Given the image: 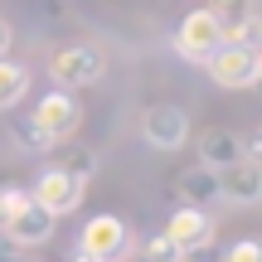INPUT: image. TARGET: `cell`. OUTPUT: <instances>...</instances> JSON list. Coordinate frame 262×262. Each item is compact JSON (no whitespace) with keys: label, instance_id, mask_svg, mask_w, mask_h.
<instances>
[{"label":"cell","instance_id":"cell-1","mask_svg":"<svg viewBox=\"0 0 262 262\" xmlns=\"http://www.w3.org/2000/svg\"><path fill=\"white\" fill-rule=\"evenodd\" d=\"M102 73H107V54L97 44H58L54 54H49V78H54L63 93L97 83Z\"/></svg>","mask_w":262,"mask_h":262},{"label":"cell","instance_id":"cell-2","mask_svg":"<svg viewBox=\"0 0 262 262\" xmlns=\"http://www.w3.org/2000/svg\"><path fill=\"white\" fill-rule=\"evenodd\" d=\"M131 248H136V233H131V224L117 219V214L88 219L83 233H78V253H88L93 262H122Z\"/></svg>","mask_w":262,"mask_h":262},{"label":"cell","instance_id":"cell-3","mask_svg":"<svg viewBox=\"0 0 262 262\" xmlns=\"http://www.w3.org/2000/svg\"><path fill=\"white\" fill-rule=\"evenodd\" d=\"M204 68L224 93H243V88H257V78H262V49L257 44H224Z\"/></svg>","mask_w":262,"mask_h":262},{"label":"cell","instance_id":"cell-4","mask_svg":"<svg viewBox=\"0 0 262 262\" xmlns=\"http://www.w3.org/2000/svg\"><path fill=\"white\" fill-rule=\"evenodd\" d=\"M175 54L185 58V63H209V58L224 49V34H219V25H214V15H209L204 5L199 10H189L185 19H180V29H175Z\"/></svg>","mask_w":262,"mask_h":262},{"label":"cell","instance_id":"cell-5","mask_svg":"<svg viewBox=\"0 0 262 262\" xmlns=\"http://www.w3.org/2000/svg\"><path fill=\"white\" fill-rule=\"evenodd\" d=\"M83 194H88V185H83V180H73L68 170H58V165H44V170H39V180H34V189H29V199H34L44 214H54V219L83 209Z\"/></svg>","mask_w":262,"mask_h":262},{"label":"cell","instance_id":"cell-6","mask_svg":"<svg viewBox=\"0 0 262 262\" xmlns=\"http://www.w3.org/2000/svg\"><path fill=\"white\" fill-rule=\"evenodd\" d=\"M78 122H83V107H78V97L63 93V88H58V93H44L34 102V112H29V126H39L49 141H58V146L73 141Z\"/></svg>","mask_w":262,"mask_h":262},{"label":"cell","instance_id":"cell-7","mask_svg":"<svg viewBox=\"0 0 262 262\" xmlns=\"http://www.w3.org/2000/svg\"><path fill=\"white\" fill-rule=\"evenodd\" d=\"M54 228H58V219L44 214V209L29 199L25 209H15V214L0 224V238H5L10 248H19V253H25V248H44L49 238H54Z\"/></svg>","mask_w":262,"mask_h":262},{"label":"cell","instance_id":"cell-8","mask_svg":"<svg viewBox=\"0 0 262 262\" xmlns=\"http://www.w3.org/2000/svg\"><path fill=\"white\" fill-rule=\"evenodd\" d=\"M214 233H219L214 214H209V209H189V204H180L175 214H170V224H165V238L180 248V257L199 253V248H214Z\"/></svg>","mask_w":262,"mask_h":262},{"label":"cell","instance_id":"cell-9","mask_svg":"<svg viewBox=\"0 0 262 262\" xmlns=\"http://www.w3.org/2000/svg\"><path fill=\"white\" fill-rule=\"evenodd\" d=\"M209 15H214L224 44H257V0H209Z\"/></svg>","mask_w":262,"mask_h":262},{"label":"cell","instance_id":"cell-10","mask_svg":"<svg viewBox=\"0 0 262 262\" xmlns=\"http://www.w3.org/2000/svg\"><path fill=\"white\" fill-rule=\"evenodd\" d=\"M141 136H146V146H156V150H180L185 136H189L185 107H170V102L150 107V112L141 117Z\"/></svg>","mask_w":262,"mask_h":262},{"label":"cell","instance_id":"cell-11","mask_svg":"<svg viewBox=\"0 0 262 262\" xmlns=\"http://www.w3.org/2000/svg\"><path fill=\"white\" fill-rule=\"evenodd\" d=\"M262 199V165L253 160H238L219 175V204H233V209H253Z\"/></svg>","mask_w":262,"mask_h":262},{"label":"cell","instance_id":"cell-12","mask_svg":"<svg viewBox=\"0 0 262 262\" xmlns=\"http://www.w3.org/2000/svg\"><path fill=\"white\" fill-rule=\"evenodd\" d=\"M238 160H243V146H238V136H233V131L209 126L204 136H199V165H204V170L224 175V170H228V165H238Z\"/></svg>","mask_w":262,"mask_h":262},{"label":"cell","instance_id":"cell-13","mask_svg":"<svg viewBox=\"0 0 262 262\" xmlns=\"http://www.w3.org/2000/svg\"><path fill=\"white\" fill-rule=\"evenodd\" d=\"M180 194H185V204L189 209H214L219 204V175L214 170H185V175H180Z\"/></svg>","mask_w":262,"mask_h":262},{"label":"cell","instance_id":"cell-14","mask_svg":"<svg viewBox=\"0 0 262 262\" xmlns=\"http://www.w3.org/2000/svg\"><path fill=\"white\" fill-rule=\"evenodd\" d=\"M29 83H34V68H29V63H19V58H0V112H10V107L29 93Z\"/></svg>","mask_w":262,"mask_h":262},{"label":"cell","instance_id":"cell-15","mask_svg":"<svg viewBox=\"0 0 262 262\" xmlns=\"http://www.w3.org/2000/svg\"><path fill=\"white\" fill-rule=\"evenodd\" d=\"M54 165L68 170L73 180H83V185H88V180L97 175V150H93V146H78V141H68V146H63V160H54Z\"/></svg>","mask_w":262,"mask_h":262},{"label":"cell","instance_id":"cell-16","mask_svg":"<svg viewBox=\"0 0 262 262\" xmlns=\"http://www.w3.org/2000/svg\"><path fill=\"white\" fill-rule=\"evenodd\" d=\"M15 146H19V150H39V156H44V150H54L58 141H49L44 131H39V126H29V122H19V126H15Z\"/></svg>","mask_w":262,"mask_h":262},{"label":"cell","instance_id":"cell-17","mask_svg":"<svg viewBox=\"0 0 262 262\" xmlns=\"http://www.w3.org/2000/svg\"><path fill=\"white\" fill-rule=\"evenodd\" d=\"M224 262H262V243L257 238H238V243L224 253Z\"/></svg>","mask_w":262,"mask_h":262},{"label":"cell","instance_id":"cell-18","mask_svg":"<svg viewBox=\"0 0 262 262\" xmlns=\"http://www.w3.org/2000/svg\"><path fill=\"white\" fill-rule=\"evenodd\" d=\"M146 257H160V262H180V248L170 243L165 233H150V238H146Z\"/></svg>","mask_w":262,"mask_h":262},{"label":"cell","instance_id":"cell-19","mask_svg":"<svg viewBox=\"0 0 262 262\" xmlns=\"http://www.w3.org/2000/svg\"><path fill=\"white\" fill-rule=\"evenodd\" d=\"M29 204V189H19V185H5V189H0V214H15V209H25Z\"/></svg>","mask_w":262,"mask_h":262},{"label":"cell","instance_id":"cell-20","mask_svg":"<svg viewBox=\"0 0 262 262\" xmlns=\"http://www.w3.org/2000/svg\"><path fill=\"white\" fill-rule=\"evenodd\" d=\"M10 44H15V29H10V19H0V58H10Z\"/></svg>","mask_w":262,"mask_h":262},{"label":"cell","instance_id":"cell-21","mask_svg":"<svg viewBox=\"0 0 262 262\" xmlns=\"http://www.w3.org/2000/svg\"><path fill=\"white\" fill-rule=\"evenodd\" d=\"M19 257H25V253H19V248H10L5 238H0V262H19Z\"/></svg>","mask_w":262,"mask_h":262},{"label":"cell","instance_id":"cell-22","mask_svg":"<svg viewBox=\"0 0 262 262\" xmlns=\"http://www.w3.org/2000/svg\"><path fill=\"white\" fill-rule=\"evenodd\" d=\"M136 262H160V257H146V253H141V257H136Z\"/></svg>","mask_w":262,"mask_h":262},{"label":"cell","instance_id":"cell-23","mask_svg":"<svg viewBox=\"0 0 262 262\" xmlns=\"http://www.w3.org/2000/svg\"><path fill=\"white\" fill-rule=\"evenodd\" d=\"M19 262H34V257H19Z\"/></svg>","mask_w":262,"mask_h":262},{"label":"cell","instance_id":"cell-24","mask_svg":"<svg viewBox=\"0 0 262 262\" xmlns=\"http://www.w3.org/2000/svg\"><path fill=\"white\" fill-rule=\"evenodd\" d=\"M0 224H5V214H0Z\"/></svg>","mask_w":262,"mask_h":262},{"label":"cell","instance_id":"cell-25","mask_svg":"<svg viewBox=\"0 0 262 262\" xmlns=\"http://www.w3.org/2000/svg\"><path fill=\"white\" fill-rule=\"evenodd\" d=\"M180 262H185V257H180Z\"/></svg>","mask_w":262,"mask_h":262}]
</instances>
